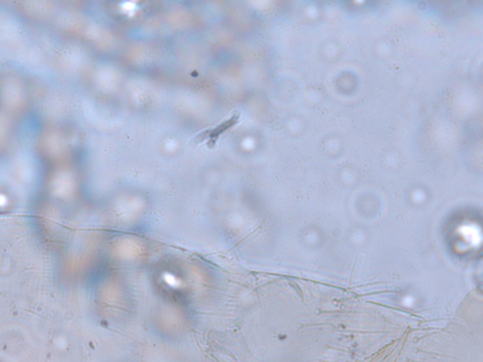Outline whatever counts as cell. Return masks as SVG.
<instances>
[{"mask_svg":"<svg viewBox=\"0 0 483 362\" xmlns=\"http://www.w3.org/2000/svg\"><path fill=\"white\" fill-rule=\"evenodd\" d=\"M239 119H240V113H235V114H233L229 119L226 120L224 123L218 125L217 127L203 131L199 135L196 136L193 141L195 143H197V144L206 141L207 142V145H209L210 147H211V146L215 145L217 139H218L222 133H224L225 131H227L230 127H234L237 124L238 122H239Z\"/></svg>","mask_w":483,"mask_h":362,"instance_id":"obj_1","label":"cell"}]
</instances>
